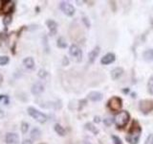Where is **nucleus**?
<instances>
[{
    "label": "nucleus",
    "instance_id": "nucleus-42",
    "mask_svg": "<svg viewBox=\"0 0 153 144\" xmlns=\"http://www.w3.org/2000/svg\"><path fill=\"white\" fill-rule=\"evenodd\" d=\"M40 144H45V143H40Z\"/></svg>",
    "mask_w": 153,
    "mask_h": 144
},
{
    "label": "nucleus",
    "instance_id": "nucleus-36",
    "mask_svg": "<svg viewBox=\"0 0 153 144\" xmlns=\"http://www.w3.org/2000/svg\"><path fill=\"white\" fill-rule=\"evenodd\" d=\"M3 7H4V1H2V0H0V11H2V10H3Z\"/></svg>",
    "mask_w": 153,
    "mask_h": 144
},
{
    "label": "nucleus",
    "instance_id": "nucleus-25",
    "mask_svg": "<svg viewBox=\"0 0 153 144\" xmlns=\"http://www.w3.org/2000/svg\"><path fill=\"white\" fill-rule=\"evenodd\" d=\"M0 102H3L4 105H9V103H10L9 96L1 94V95H0Z\"/></svg>",
    "mask_w": 153,
    "mask_h": 144
},
{
    "label": "nucleus",
    "instance_id": "nucleus-35",
    "mask_svg": "<svg viewBox=\"0 0 153 144\" xmlns=\"http://www.w3.org/2000/svg\"><path fill=\"white\" fill-rule=\"evenodd\" d=\"M5 116V112H3V110L0 109V119H2Z\"/></svg>",
    "mask_w": 153,
    "mask_h": 144
},
{
    "label": "nucleus",
    "instance_id": "nucleus-22",
    "mask_svg": "<svg viewBox=\"0 0 153 144\" xmlns=\"http://www.w3.org/2000/svg\"><path fill=\"white\" fill-rule=\"evenodd\" d=\"M12 20H13V17L11 14H6L3 18V25L5 27H8L10 24L12 23Z\"/></svg>",
    "mask_w": 153,
    "mask_h": 144
},
{
    "label": "nucleus",
    "instance_id": "nucleus-33",
    "mask_svg": "<svg viewBox=\"0 0 153 144\" xmlns=\"http://www.w3.org/2000/svg\"><path fill=\"white\" fill-rule=\"evenodd\" d=\"M82 19H83V22H84L85 25H87V27L89 28V27H90V23H89V21H88V19L86 18L85 16H83V17H82Z\"/></svg>",
    "mask_w": 153,
    "mask_h": 144
},
{
    "label": "nucleus",
    "instance_id": "nucleus-11",
    "mask_svg": "<svg viewBox=\"0 0 153 144\" xmlns=\"http://www.w3.org/2000/svg\"><path fill=\"white\" fill-rule=\"evenodd\" d=\"M31 91L33 95H39L44 91V86H43L41 83H39V82H37V83L33 85Z\"/></svg>",
    "mask_w": 153,
    "mask_h": 144
},
{
    "label": "nucleus",
    "instance_id": "nucleus-14",
    "mask_svg": "<svg viewBox=\"0 0 153 144\" xmlns=\"http://www.w3.org/2000/svg\"><path fill=\"white\" fill-rule=\"evenodd\" d=\"M123 74V69L122 67H115V68L112 69V71H111V78L113 80H117Z\"/></svg>",
    "mask_w": 153,
    "mask_h": 144
},
{
    "label": "nucleus",
    "instance_id": "nucleus-7",
    "mask_svg": "<svg viewBox=\"0 0 153 144\" xmlns=\"http://www.w3.org/2000/svg\"><path fill=\"white\" fill-rule=\"evenodd\" d=\"M69 54L72 56L76 58V62H80L81 60H82V51L80 50V48L76 45V44H72L69 48Z\"/></svg>",
    "mask_w": 153,
    "mask_h": 144
},
{
    "label": "nucleus",
    "instance_id": "nucleus-23",
    "mask_svg": "<svg viewBox=\"0 0 153 144\" xmlns=\"http://www.w3.org/2000/svg\"><path fill=\"white\" fill-rule=\"evenodd\" d=\"M147 89H148V92L151 95H153V75L150 76L149 80L147 82Z\"/></svg>",
    "mask_w": 153,
    "mask_h": 144
},
{
    "label": "nucleus",
    "instance_id": "nucleus-29",
    "mask_svg": "<svg viewBox=\"0 0 153 144\" xmlns=\"http://www.w3.org/2000/svg\"><path fill=\"white\" fill-rule=\"evenodd\" d=\"M112 139L114 141V144H123L121 138H120L119 136H112Z\"/></svg>",
    "mask_w": 153,
    "mask_h": 144
},
{
    "label": "nucleus",
    "instance_id": "nucleus-27",
    "mask_svg": "<svg viewBox=\"0 0 153 144\" xmlns=\"http://www.w3.org/2000/svg\"><path fill=\"white\" fill-rule=\"evenodd\" d=\"M37 75H38V77L39 78H45V77L48 75V72L45 70V69H39L38 70V73H37Z\"/></svg>",
    "mask_w": 153,
    "mask_h": 144
},
{
    "label": "nucleus",
    "instance_id": "nucleus-26",
    "mask_svg": "<svg viewBox=\"0 0 153 144\" xmlns=\"http://www.w3.org/2000/svg\"><path fill=\"white\" fill-rule=\"evenodd\" d=\"M28 130H29V124L27 122H22L21 123V132L22 134H26L28 132Z\"/></svg>",
    "mask_w": 153,
    "mask_h": 144
},
{
    "label": "nucleus",
    "instance_id": "nucleus-1",
    "mask_svg": "<svg viewBox=\"0 0 153 144\" xmlns=\"http://www.w3.org/2000/svg\"><path fill=\"white\" fill-rule=\"evenodd\" d=\"M141 133H142V127L140 123L136 119H134L131 123L130 128H129L127 136L126 137V141L129 144H138L141 137Z\"/></svg>",
    "mask_w": 153,
    "mask_h": 144
},
{
    "label": "nucleus",
    "instance_id": "nucleus-21",
    "mask_svg": "<svg viewBox=\"0 0 153 144\" xmlns=\"http://www.w3.org/2000/svg\"><path fill=\"white\" fill-rule=\"evenodd\" d=\"M56 45L59 48H65L67 46V42L63 37H59L56 40Z\"/></svg>",
    "mask_w": 153,
    "mask_h": 144
},
{
    "label": "nucleus",
    "instance_id": "nucleus-15",
    "mask_svg": "<svg viewBox=\"0 0 153 144\" xmlns=\"http://www.w3.org/2000/svg\"><path fill=\"white\" fill-rule=\"evenodd\" d=\"M99 54H100V47L96 46L94 49L89 53V62L90 64H92V62H94L96 61Z\"/></svg>",
    "mask_w": 153,
    "mask_h": 144
},
{
    "label": "nucleus",
    "instance_id": "nucleus-5",
    "mask_svg": "<svg viewBox=\"0 0 153 144\" xmlns=\"http://www.w3.org/2000/svg\"><path fill=\"white\" fill-rule=\"evenodd\" d=\"M139 109L143 114H148L153 112V101L150 99H145L140 101L139 103Z\"/></svg>",
    "mask_w": 153,
    "mask_h": 144
},
{
    "label": "nucleus",
    "instance_id": "nucleus-18",
    "mask_svg": "<svg viewBox=\"0 0 153 144\" xmlns=\"http://www.w3.org/2000/svg\"><path fill=\"white\" fill-rule=\"evenodd\" d=\"M30 136L33 139H38L41 136V131L38 128H33L31 131Z\"/></svg>",
    "mask_w": 153,
    "mask_h": 144
},
{
    "label": "nucleus",
    "instance_id": "nucleus-4",
    "mask_svg": "<svg viewBox=\"0 0 153 144\" xmlns=\"http://www.w3.org/2000/svg\"><path fill=\"white\" fill-rule=\"evenodd\" d=\"M27 112H28V114L30 115L31 117H33L36 121L39 122V123H45L48 119L47 115L45 113L39 112V110H36L33 107H28Z\"/></svg>",
    "mask_w": 153,
    "mask_h": 144
},
{
    "label": "nucleus",
    "instance_id": "nucleus-37",
    "mask_svg": "<svg viewBox=\"0 0 153 144\" xmlns=\"http://www.w3.org/2000/svg\"><path fill=\"white\" fill-rule=\"evenodd\" d=\"M95 122H97V123L100 122V118L99 116H95Z\"/></svg>",
    "mask_w": 153,
    "mask_h": 144
},
{
    "label": "nucleus",
    "instance_id": "nucleus-6",
    "mask_svg": "<svg viewBox=\"0 0 153 144\" xmlns=\"http://www.w3.org/2000/svg\"><path fill=\"white\" fill-rule=\"evenodd\" d=\"M59 8H60L61 11L68 16H74V14L76 12L75 7L72 4H70L69 2H67V1H61L59 3Z\"/></svg>",
    "mask_w": 153,
    "mask_h": 144
},
{
    "label": "nucleus",
    "instance_id": "nucleus-17",
    "mask_svg": "<svg viewBox=\"0 0 153 144\" xmlns=\"http://www.w3.org/2000/svg\"><path fill=\"white\" fill-rule=\"evenodd\" d=\"M54 130L56 131V133L57 134H59V136H65V134H66L65 129H64L63 127H62L60 124H59V123L55 124Z\"/></svg>",
    "mask_w": 153,
    "mask_h": 144
},
{
    "label": "nucleus",
    "instance_id": "nucleus-30",
    "mask_svg": "<svg viewBox=\"0 0 153 144\" xmlns=\"http://www.w3.org/2000/svg\"><path fill=\"white\" fill-rule=\"evenodd\" d=\"M103 122L106 126H110V125H112V123L114 122V119L113 118H105L103 120Z\"/></svg>",
    "mask_w": 153,
    "mask_h": 144
},
{
    "label": "nucleus",
    "instance_id": "nucleus-28",
    "mask_svg": "<svg viewBox=\"0 0 153 144\" xmlns=\"http://www.w3.org/2000/svg\"><path fill=\"white\" fill-rule=\"evenodd\" d=\"M145 144H153V134H150L146 139Z\"/></svg>",
    "mask_w": 153,
    "mask_h": 144
},
{
    "label": "nucleus",
    "instance_id": "nucleus-20",
    "mask_svg": "<svg viewBox=\"0 0 153 144\" xmlns=\"http://www.w3.org/2000/svg\"><path fill=\"white\" fill-rule=\"evenodd\" d=\"M85 128L87 129V130H89V131H90L91 133H93L94 134H99V130L94 126V124H93V123H91V122L86 123V124H85Z\"/></svg>",
    "mask_w": 153,
    "mask_h": 144
},
{
    "label": "nucleus",
    "instance_id": "nucleus-16",
    "mask_svg": "<svg viewBox=\"0 0 153 144\" xmlns=\"http://www.w3.org/2000/svg\"><path fill=\"white\" fill-rule=\"evenodd\" d=\"M23 64L28 69H33V67H35V61H33L32 57H27L23 60Z\"/></svg>",
    "mask_w": 153,
    "mask_h": 144
},
{
    "label": "nucleus",
    "instance_id": "nucleus-19",
    "mask_svg": "<svg viewBox=\"0 0 153 144\" xmlns=\"http://www.w3.org/2000/svg\"><path fill=\"white\" fill-rule=\"evenodd\" d=\"M143 58H145V60L149 61V62H153V49L146 50L145 52H143Z\"/></svg>",
    "mask_w": 153,
    "mask_h": 144
},
{
    "label": "nucleus",
    "instance_id": "nucleus-31",
    "mask_svg": "<svg viewBox=\"0 0 153 144\" xmlns=\"http://www.w3.org/2000/svg\"><path fill=\"white\" fill-rule=\"evenodd\" d=\"M86 104H87V101H86L85 99H83V100H80L79 101V110H80L81 109H82V107H83V106H85Z\"/></svg>",
    "mask_w": 153,
    "mask_h": 144
},
{
    "label": "nucleus",
    "instance_id": "nucleus-39",
    "mask_svg": "<svg viewBox=\"0 0 153 144\" xmlns=\"http://www.w3.org/2000/svg\"><path fill=\"white\" fill-rule=\"evenodd\" d=\"M128 91H129V89H128V88H126V89H123V93H127V92H128Z\"/></svg>",
    "mask_w": 153,
    "mask_h": 144
},
{
    "label": "nucleus",
    "instance_id": "nucleus-40",
    "mask_svg": "<svg viewBox=\"0 0 153 144\" xmlns=\"http://www.w3.org/2000/svg\"><path fill=\"white\" fill-rule=\"evenodd\" d=\"M83 144H91V143H90L89 141H85V142H84Z\"/></svg>",
    "mask_w": 153,
    "mask_h": 144
},
{
    "label": "nucleus",
    "instance_id": "nucleus-9",
    "mask_svg": "<svg viewBox=\"0 0 153 144\" xmlns=\"http://www.w3.org/2000/svg\"><path fill=\"white\" fill-rule=\"evenodd\" d=\"M115 60H116V56H115L114 53H107V54H105L102 58V60H100V64H104V65L110 64H112V62H114Z\"/></svg>",
    "mask_w": 153,
    "mask_h": 144
},
{
    "label": "nucleus",
    "instance_id": "nucleus-10",
    "mask_svg": "<svg viewBox=\"0 0 153 144\" xmlns=\"http://www.w3.org/2000/svg\"><path fill=\"white\" fill-rule=\"evenodd\" d=\"M46 25L50 31V35H56L57 31V23L55 20H53V19H48V20H46Z\"/></svg>",
    "mask_w": 153,
    "mask_h": 144
},
{
    "label": "nucleus",
    "instance_id": "nucleus-32",
    "mask_svg": "<svg viewBox=\"0 0 153 144\" xmlns=\"http://www.w3.org/2000/svg\"><path fill=\"white\" fill-rule=\"evenodd\" d=\"M21 144H33V140H32V139H29V138L24 139Z\"/></svg>",
    "mask_w": 153,
    "mask_h": 144
},
{
    "label": "nucleus",
    "instance_id": "nucleus-3",
    "mask_svg": "<svg viewBox=\"0 0 153 144\" xmlns=\"http://www.w3.org/2000/svg\"><path fill=\"white\" fill-rule=\"evenodd\" d=\"M107 108L113 112H120L123 108V100L118 96H112L107 101Z\"/></svg>",
    "mask_w": 153,
    "mask_h": 144
},
{
    "label": "nucleus",
    "instance_id": "nucleus-24",
    "mask_svg": "<svg viewBox=\"0 0 153 144\" xmlns=\"http://www.w3.org/2000/svg\"><path fill=\"white\" fill-rule=\"evenodd\" d=\"M10 62V58L8 56H0V65H6Z\"/></svg>",
    "mask_w": 153,
    "mask_h": 144
},
{
    "label": "nucleus",
    "instance_id": "nucleus-34",
    "mask_svg": "<svg viewBox=\"0 0 153 144\" xmlns=\"http://www.w3.org/2000/svg\"><path fill=\"white\" fill-rule=\"evenodd\" d=\"M62 64H63V65H67V64H69V61H68V59H67V57H66V56L63 58V61H62Z\"/></svg>",
    "mask_w": 153,
    "mask_h": 144
},
{
    "label": "nucleus",
    "instance_id": "nucleus-2",
    "mask_svg": "<svg viewBox=\"0 0 153 144\" xmlns=\"http://www.w3.org/2000/svg\"><path fill=\"white\" fill-rule=\"evenodd\" d=\"M129 120H130V114L127 110H121L120 112L117 113V115L114 118V122L116 124L117 128L123 129L126 127Z\"/></svg>",
    "mask_w": 153,
    "mask_h": 144
},
{
    "label": "nucleus",
    "instance_id": "nucleus-13",
    "mask_svg": "<svg viewBox=\"0 0 153 144\" xmlns=\"http://www.w3.org/2000/svg\"><path fill=\"white\" fill-rule=\"evenodd\" d=\"M14 9V2L13 1H4L3 13L9 14L10 13H13Z\"/></svg>",
    "mask_w": 153,
    "mask_h": 144
},
{
    "label": "nucleus",
    "instance_id": "nucleus-41",
    "mask_svg": "<svg viewBox=\"0 0 153 144\" xmlns=\"http://www.w3.org/2000/svg\"><path fill=\"white\" fill-rule=\"evenodd\" d=\"M36 10L37 11V13H39V8H37V7H36Z\"/></svg>",
    "mask_w": 153,
    "mask_h": 144
},
{
    "label": "nucleus",
    "instance_id": "nucleus-8",
    "mask_svg": "<svg viewBox=\"0 0 153 144\" xmlns=\"http://www.w3.org/2000/svg\"><path fill=\"white\" fill-rule=\"evenodd\" d=\"M5 142L7 144H18L19 136L16 133H7L5 136Z\"/></svg>",
    "mask_w": 153,
    "mask_h": 144
},
{
    "label": "nucleus",
    "instance_id": "nucleus-38",
    "mask_svg": "<svg viewBox=\"0 0 153 144\" xmlns=\"http://www.w3.org/2000/svg\"><path fill=\"white\" fill-rule=\"evenodd\" d=\"M3 83V75L0 74V85H1Z\"/></svg>",
    "mask_w": 153,
    "mask_h": 144
},
{
    "label": "nucleus",
    "instance_id": "nucleus-12",
    "mask_svg": "<svg viewBox=\"0 0 153 144\" xmlns=\"http://www.w3.org/2000/svg\"><path fill=\"white\" fill-rule=\"evenodd\" d=\"M88 99L93 101V102H99L102 99V94L99 92V91H91L88 94Z\"/></svg>",
    "mask_w": 153,
    "mask_h": 144
}]
</instances>
